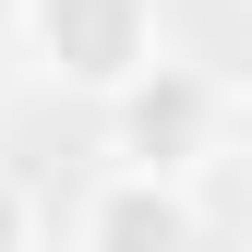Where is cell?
<instances>
[{
	"label": "cell",
	"instance_id": "6da1fadb",
	"mask_svg": "<svg viewBox=\"0 0 252 252\" xmlns=\"http://www.w3.org/2000/svg\"><path fill=\"white\" fill-rule=\"evenodd\" d=\"M216 132H228V84L192 72V60H132V72L108 84V144L120 156H144V168H204Z\"/></svg>",
	"mask_w": 252,
	"mask_h": 252
},
{
	"label": "cell",
	"instance_id": "7a4b0ae2",
	"mask_svg": "<svg viewBox=\"0 0 252 252\" xmlns=\"http://www.w3.org/2000/svg\"><path fill=\"white\" fill-rule=\"evenodd\" d=\"M24 48L72 96H108L120 72L156 48V0H24Z\"/></svg>",
	"mask_w": 252,
	"mask_h": 252
},
{
	"label": "cell",
	"instance_id": "3957f363",
	"mask_svg": "<svg viewBox=\"0 0 252 252\" xmlns=\"http://www.w3.org/2000/svg\"><path fill=\"white\" fill-rule=\"evenodd\" d=\"M84 252H192V192H180V168H144V156H120V168L84 192L72 216H60Z\"/></svg>",
	"mask_w": 252,
	"mask_h": 252
},
{
	"label": "cell",
	"instance_id": "277c9868",
	"mask_svg": "<svg viewBox=\"0 0 252 252\" xmlns=\"http://www.w3.org/2000/svg\"><path fill=\"white\" fill-rule=\"evenodd\" d=\"M36 240V192H12V180H0V252H24Z\"/></svg>",
	"mask_w": 252,
	"mask_h": 252
}]
</instances>
